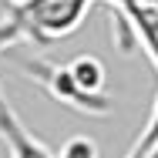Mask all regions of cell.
I'll list each match as a JSON object with an SVG mask.
<instances>
[{"label": "cell", "instance_id": "6da1fadb", "mask_svg": "<svg viewBox=\"0 0 158 158\" xmlns=\"http://www.w3.org/2000/svg\"><path fill=\"white\" fill-rule=\"evenodd\" d=\"M88 7L91 0H10V10L0 20V51L14 40H61L81 27Z\"/></svg>", "mask_w": 158, "mask_h": 158}, {"label": "cell", "instance_id": "7a4b0ae2", "mask_svg": "<svg viewBox=\"0 0 158 158\" xmlns=\"http://www.w3.org/2000/svg\"><path fill=\"white\" fill-rule=\"evenodd\" d=\"M27 74H31L34 81L47 91L51 98H57L64 101L67 108H74V111H84V114H108L111 108L108 104H101L94 98H88L81 91V84L74 81V74H71V64H54V61H24L20 64Z\"/></svg>", "mask_w": 158, "mask_h": 158}, {"label": "cell", "instance_id": "3957f363", "mask_svg": "<svg viewBox=\"0 0 158 158\" xmlns=\"http://www.w3.org/2000/svg\"><path fill=\"white\" fill-rule=\"evenodd\" d=\"M0 145L7 158H57V152H51L37 135H31V128L20 121V114L7 101L3 88H0Z\"/></svg>", "mask_w": 158, "mask_h": 158}, {"label": "cell", "instance_id": "277c9868", "mask_svg": "<svg viewBox=\"0 0 158 158\" xmlns=\"http://www.w3.org/2000/svg\"><path fill=\"white\" fill-rule=\"evenodd\" d=\"M118 10L125 14V24L138 34V40L145 44L148 57L158 67V0H114Z\"/></svg>", "mask_w": 158, "mask_h": 158}, {"label": "cell", "instance_id": "5b68a950", "mask_svg": "<svg viewBox=\"0 0 158 158\" xmlns=\"http://www.w3.org/2000/svg\"><path fill=\"white\" fill-rule=\"evenodd\" d=\"M57 158H101V148H98L94 138H88V135H74V138H67V141L61 145Z\"/></svg>", "mask_w": 158, "mask_h": 158}]
</instances>
